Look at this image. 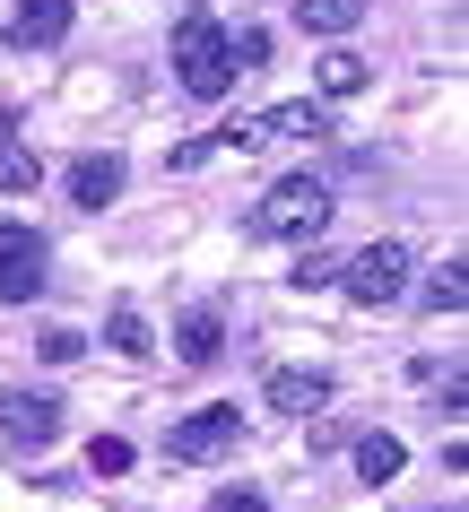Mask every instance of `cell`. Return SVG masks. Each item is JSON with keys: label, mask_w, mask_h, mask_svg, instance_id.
I'll return each mask as SVG.
<instances>
[{"label": "cell", "mask_w": 469, "mask_h": 512, "mask_svg": "<svg viewBox=\"0 0 469 512\" xmlns=\"http://www.w3.org/2000/svg\"><path fill=\"white\" fill-rule=\"evenodd\" d=\"M357 87H365V61L357 53H331V61H322V96H357Z\"/></svg>", "instance_id": "obj_17"}, {"label": "cell", "mask_w": 469, "mask_h": 512, "mask_svg": "<svg viewBox=\"0 0 469 512\" xmlns=\"http://www.w3.org/2000/svg\"><path fill=\"white\" fill-rule=\"evenodd\" d=\"M218 512H270V504H261L252 486H218Z\"/></svg>", "instance_id": "obj_20"}, {"label": "cell", "mask_w": 469, "mask_h": 512, "mask_svg": "<svg viewBox=\"0 0 469 512\" xmlns=\"http://www.w3.org/2000/svg\"><path fill=\"white\" fill-rule=\"evenodd\" d=\"M113 191H122V157H79L70 165V200L79 209H105Z\"/></svg>", "instance_id": "obj_11"}, {"label": "cell", "mask_w": 469, "mask_h": 512, "mask_svg": "<svg viewBox=\"0 0 469 512\" xmlns=\"http://www.w3.org/2000/svg\"><path fill=\"white\" fill-rule=\"evenodd\" d=\"M105 348H113V356H148L157 339H148V322H139V313H113V322H105Z\"/></svg>", "instance_id": "obj_16"}, {"label": "cell", "mask_w": 469, "mask_h": 512, "mask_svg": "<svg viewBox=\"0 0 469 512\" xmlns=\"http://www.w3.org/2000/svg\"><path fill=\"white\" fill-rule=\"evenodd\" d=\"M322 400H331V374H313V365H278L270 374V408L278 417H313Z\"/></svg>", "instance_id": "obj_9"}, {"label": "cell", "mask_w": 469, "mask_h": 512, "mask_svg": "<svg viewBox=\"0 0 469 512\" xmlns=\"http://www.w3.org/2000/svg\"><path fill=\"white\" fill-rule=\"evenodd\" d=\"M9 131H18V113H9V105H0V139H9Z\"/></svg>", "instance_id": "obj_21"}, {"label": "cell", "mask_w": 469, "mask_h": 512, "mask_svg": "<svg viewBox=\"0 0 469 512\" xmlns=\"http://www.w3.org/2000/svg\"><path fill=\"white\" fill-rule=\"evenodd\" d=\"M87 469H96V478H122V469H131V443H122V434H96V443H87Z\"/></svg>", "instance_id": "obj_18"}, {"label": "cell", "mask_w": 469, "mask_h": 512, "mask_svg": "<svg viewBox=\"0 0 469 512\" xmlns=\"http://www.w3.org/2000/svg\"><path fill=\"white\" fill-rule=\"evenodd\" d=\"M296 18H304V35H348L365 18V0H296Z\"/></svg>", "instance_id": "obj_12"}, {"label": "cell", "mask_w": 469, "mask_h": 512, "mask_svg": "<svg viewBox=\"0 0 469 512\" xmlns=\"http://www.w3.org/2000/svg\"><path fill=\"white\" fill-rule=\"evenodd\" d=\"M322 226H331V183L322 174H287L252 209V235H322Z\"/></svg>", "instance_id": "obj_2"}, {"label": "cell", "mask_w": 469, "mask_h": 512, "mask_svg": "<svg viewBox=\"0 0 469 512\" xmlns=\"http://www.w3.org/2000/svg\"><path fill=\"white\" fill-rule=\"evenodd\" d=\"M339 287L374 313V304H400V287H409V243H365L357 261L339 270Z\"/></svg>", "instance_id": "obj_3"}, {"label": "cell", "mask_w": 469, "mask_h": 512, "mask_svg": "<svg viewBox=\"0 0 469 512\" xmlns=\"http://www.w3.org/2000/svg\"><path fill=\"white\" fill-rule=\"evenodd\" d=\"M357 478H365V486L400 478V434H365V443H357Z\"/></svg>", "instance_id": "obj_13"}, {"label": "cell", "mask_w": 469, "mask_h": 512, "mask_svg": "<svg viewBox=\"0 0 469 512\" xmlns=\"http://www.w3.org/2000/svg\"><path fill=\"white\" fill-rule=\"evenodd\" d=\"M226 148H270V139H331V105H270L261 122H235L218 131Z\"/></svg>", "instance_id": "obj_5"}, {"label": "cell", "mask_w": 469, "mask_h": 512, "mask_svg": "<svg viewBox=\"0 0 469 512\" xmlns=\"http://www.w3.org/2000/svg\"><path fill=\"white\" fill-rule=\"evenodd\" d=\"M235 434H244V417H235V408H192V417H183V426L166 434V460H226L235 452Z\"/></svg>", "instance_id": "obj_6"}, {"label": "cell", "mask_w": 469, "mask_h": 512, "mask_svg": "<svg viewBox=\"0 0 469 512\" xmlns=\"http://www.w3.org/2000/svg\"><path fill=\"white\" fill-rule=\"evenodd\" d=\"M44 183V165H35V148H0V191L18 200V191H35Z\"/></svg>", "instance_id": "obj_15"}, {"label": "cell", "mask_w": 469, "mask_h": 512, "mask_svg": "<svg viewBox=\"0 0 469 512\" xmlns=\"http://www.w3.org/2000/svg\"><path fill=\"white\" fill-rule=\"evenodd\" d=\"M174 356H183V365H218V356H226V322L209 313V304H200V313H183V330H174Z\"/></svg>", "instance_id": "obj_10"}, {"label": "cell", "mask_w": 469, "mask_h": 512, "mask_svg": "<svg viewBox=\"0 0 469 512\" xmlns=\"http://www.w3.org/2000/svg\"><path fill=\"white\" fill-rule=\"evenodd\" d=\"M461 278H469L461 261H443V270L426 278V313H461V304H469V287H461Z\"/></svg>", "instance_id": "obj_14"}, {"label": "cell", "mask_w": 469, "mask_h": 512, "mask_svg": "<svg viewBox=\"0 0 469 512\" xmlns=\"http://www.w3.org/2000/svg\"><path fill=\"white\" fill-rule=\"evenodd\" d=\"M174 79H183V96H200V105H218L226 87H235L226 27L209 18V9H183V27H174Z\"/></svg>", "instance_id": "obj_1"}, {"label": "cell", "mask_w": 469, "mask_h": 512, "mask_svg": "<svg viewBox=\"0 0 469 512\" xmlns=\"http://www.w3.org/2000/svg\"><path fill=\"white\" fill-rule=\"evenodd\" d=\"M70 9H79V0H18L9 44H18V53H44V44H61V35H70Z\"/></svg>", "instance_id": "obj_8"}, {"label": "cell", "mask_w": 469, "mask_h": 512, "mask_svg": "<svg viewBox=\"0 0 469 512\" xmlns=\"http://www.w3.org/2000/svg\"><path fill=\"white\" fill-rule=\"evenodd\" d=\"M0 434L18 452H44L61 434V400H44V391H0Z\"/></svg>", "instance_id": "obj_7"}, {"label": "cell", "mask_w": 469, "mask_h": 512, "mask_svg": "<svg viewBox=\"0 0 469 512\" xmlns=\"http://www.w3.org/2000/svg\"><path fill=\"white\" fill-rule=\"evenodd\" d=\"M44 235L35 226H0V304H35L44 296Z\"/></svg>", "instance_id": "obj_4"}, {"label": "cell", "mask_w": 469, "mask_h": 512, "mask_svg": "<svg viewBox=\"0 0 469 512\" xmlns=\"http://www.w3.org/2000/svg\"><path fill=\"white\" fill-rule=\"evenodd\" d=\"M35 356H44V365H79L87 339H79V330H44V339H35Z\"/></svg>", "instance_id": "obj_19"}]
</instances>
